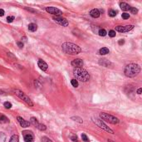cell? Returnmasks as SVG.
Returning <instances> with one entry per match:
<instances>
[{"label": "cell", "mask_w": 142, "mask_h": 142, "mask_svg": "<svg viewBox=\"0 0 142 142\" xmlns=\"http://www.w3.org/2000/svg\"><path fill=\"white\" fill-rule=\"evenodd\" d=\"M62 49L63 52L69 55H77L81 52V48L72 42H64L62 45Z\"/></svg>", "instance_id": "1"}, {"label": "cell", "mask_w": 142, "mask_h": 142, "mask_svg": "<svg viewBox=\"0 0 142 142\" xmlns=\"http://www.w3.org/2000/svg\"><path fill=\"white\" fill-rule=\"evenodd\" d=\"M73 75L75 76L76 80H79L82 82H87L91 79L89 72L83 67H74Z\"/></svg>", "instance_id": "2"}, {"label": "cell", "mask_w": 142, "mask_h": 142, "mask_svg": "<svg viewBox=\"0 0 142 142\" xmlns=\"http://www.w3.org/2000/svg\"><path fill=\"white\" fill-rule=\"evenodd\" d=\"M140 72V65L136 63H130L125 67L124 73L127 77H135Z\"/></svg>", "instance_id": "3"}, {"label": "cell", "mask_w": 142, "mask_h": 142, "mask_svg": "<svg viewBox=\"0 0 142 142\" xmlns=\"http://www.w3.org/2000/svg\"><path fill=\"white\" fill-rule=\"evenodd\" d=\"M100 117L102 121H105L106 122H109L110 124L113 125H117L119 122H120V120L116 117V116L110 115L108 113H105V112H101L100 113Z\"/></svg>", "instance_id": "4"}, {"label": "cell", "mask_w": 142, "mask_h": 142, "mask_svg": "<svg viewBox=\"0 0 142 142\" xmlns=\"http://www.w3.org/2000/svg\"><path fill=\"white\" fill-rule=\"evenodd\" d=\"M13 92L16 94V96H18V97L21 99V100H22V101L25 102V103L27 105V106H29L30 107H33V102L32 101V100H31V99L28 97V96L26 94H25L24 92H22V91L18 90V89L14 90Z\"/></svg>", "instance_id": "5"}, {"label": "cell", "mask_w": 142, "mask_h": 142, "mask_svg": "<svg viewBox=\"0 0 142 142\" xmlns=\"http://www.w3.org/2000/svg\"><path fill=\"white\" fill-rule=\"evenodd\" d=\"M92 121L94 122V123L99 127V128L102 129L106 132H109V133H110V134H114V130L110 129L109 126H107V125L101 119H93Z\"/></svg>", "instance_id": "6"}, {"label": "cell", "mask_w": 142, "mask_h": 142, "mask_svg": "<svg viewBox=\"0 0 142 142\" xmlns=\"http://www.w3.org/2000/svg\"><path fill=\"white\" fill-rule=\"evenodd\" d=\"M30 123L32 124V125H33V126H35L37 129H38L39 130H41V131H44V130H47V126H45V125H43V124L39 123L38 121V119H37L36 117H31Z\"/></svg>", "instance_id": "7"}, {"label": "cell", "mask_w": 142, "mask_h": 142, "mask_svg": "<svg viewBox=\"0 0 142 142\" xmlns=\"http://www.w3.org/2000/svg\"><path fill=\"white\" fill-rule=\"evenodd\" d=\"M52 19L56 22V23L61 25V26H62V27H67L68 24H69V22H68V21L67 20V19L65 18H62V17H61V16H59V17L58 16H54L52 18Z\"/></svg>", "instance_id": "8"}, {"label": "cell", "mask_w": 142, "mask_h": 142, "mask_svg": "<svg viewBox=\"0 0 142 142\" xmlns=\"http://www.w3.org/2000/svg\"><path fill=\"white\" fill-rule=\"evenodd\" d=\"M22 135L25 142H34V135L32 131L29 130H24L22 131Z\"/></svg>", "instance_id": "9"}, {"label": "cell", "mask_w": 142, "mask_h": 142, "mask_svg": "<svg viewBox=\"0 0 142 142\" xmlns=\"http://www.w3.org/2000/svg\"><path fill=\"white\" fill-rule=\"evenodd\" d=\"M45 10H46L48 13L52 14V15H54V16H58L59 17L62 14V11L60 9H58V8H55V7H47L46 8H45Z\"/></svg>", "instance_id": "10"}, {"label": "cell", "mask_w": 142, "mask_h": 142, "mask_svg": "<svg viewBox=\"0 0 142 142\" xmlns=\"http://www.w3.org/2000/svg\"><path fill=\"white\" fill-rule=\"evenodd\" d=\"M134 25H125V26H117L116 27V31L119 33H128L134 28Z\"/></svg>", "instance_id": "11"}, {"label": "cell", "mask_w": 142, "mask_h": 142, "mask_svg": "<svg viewBox=\"0 0 142 142\" xmlns=\"http://www.w3.org/2000/svg\"><path fill=\"white\" fill-rule=\"evenodd\" d=\"M17 120H18L19 125H20L22 128H27V127H28L31 125L29 121H25L23 118L21 117V116H18V117H17Z\"/></svg>", "instance_id": "12"}, {"label": "cell", "mask_w": 142, "mask_h": 142, "mask_svg": "<svg viewBox=\"0 0 142 142\" xmlns=\"http://www.w3.org/2000/svg\"><path fill=\"white\" fill-rule=\"evenodd\" d=\"M99 64L105 67H113V66H114V64L108 61L107 59H100L99 60Z\"/></svg>", "instance_id": "13"}, {"label": "cell", "mask_w": 142, "mask_h": 142, "mask_svg": "<svg viewBox=\"0 0 142 142\" xmlns=\"http://www.w3.org/2000/svg\"><path fill=\"white\" fill-rule=\"evenodd\" d=\"M71 64H72V66L74 67H82L84 65V62L80 58H76L71 62Z\"/></svg>", "instance_id": "14"}, {"label": "cell", "mask_w": 142, "mask_h": 142, "mask_svg": "<svg viewBox=\"0 0 142 142\" xmlns=\"http://www.w3.org/2000/svg\"><path fill=\"white\" fill-rule=\"evenodd\" d=\"M38 65L39 68H40L42 72H46V71L47 70V68H48L47 64L43 60H42V59H39V60H38Z\"/></svg>", "instance_id": "15"}, {"label": "cell", "mask_w": 142, "mask_h": 142, "mask_svg": "<svg viewBox=\"0 0 142 142\" xmlns=\"http://www.w3.org/2000/svg\"><path fill=\"white\" fill-rule=\"evenodd\" d=\"M101 15V13H100V10L97 9V8H94V9L91 10L90 12V16L92 17V18H98Z\"/></svg>", "instance_id": "16"}, {"label": "cell", "mask_w": 142, "mask_h": 142, "mask_svg": "<svg viewBox=\"0 0 142 142\" xmlns=\"http://www.w3.org/2000/svg\"><path fill=\"white\" fill-rule=\"evenodd\" d=\"M120 7L123 11H128V10H130V6L129 4H127L126 3H123V2L120 4Z\"/></svg>", "instance_id": "17"}, {"label": "cell", "mask_w": 142, "mask_h": 142, "mask_svg": "<svg viewBox=\"0 0 142 142\" xmlns=\"http://www.w3.org/2000/svg\"><path fill=\"white\" fill-rule=\"evenodd\" d=\"M110 52V50L107 47H101L100 50H99V53L101 55H106Z\"/></svg>", "instance_id": "18"}, {"label": "cell", "mask_w": 142, "mask_h": 142, "mask_svg": "<svg viewBox=\"0 0 142 142\" xmlns=\"http://www.w3.org/2000/svg\"><path fill=\"white\" fill-rule=\"evenodd\" d=\"M37 29H38V26H37V24L35 23H30L28 25V30L30 31V32H36Z\"/></svg>", "instance_id": "19"}, {"label": "cell", "mask_w": 142, "mask_h": 142, "mask_svg": "<svg viewBox=\"0 0 142 142\" xmlns=\"http://www.w3.org/2000/svg\"><path fill=\"white\" fill-rule=\"evenodd\" d=\"M9 120L8 119V117L4 115H0V123L4 124V123H8Z\"/></svg>", "instance_id": "20"}, {"label": "cell", "mask_w": 142, "mask_h": 142, "mask_svg": "<svg viewBox=\"0 0 142 142\" xmlns=\"http://www.w3.org/2000/svg\"><path fill=\"white\" fill-rule=\"evenodd\" d=\"M9 142H19V136L18 135H13L9 139Z\"/></svg>", "instance_id": "21"}, {"label": "cell", "mask_w": 142, "mask_h": 142, "mask_svg": "<svg viewBox=\"0 0 142 142\" xmlns=\"http://www.w3.org/2000/svg\"><path fill=\"white\" fill-rule=\"evenodd\" d=\"M99 34V36H101V37H105L107 34V32L106 31V29H104V28H100L98 31V33Z\"/></svg>", "instance_id": "22"}, {"label": "cell", "mask_w": 142, "mask_h": 142, "mask_svg": "<svg viewBox=\"0 0 142 142\" xmlns=\"http://www.w3.org/2000/svg\"><path fill=\"white\" fill-rule=\"evenodd\" d=\"M71 119H72V120H73L74 121L78 122V123H80V124L83 123V120H82V118L79 117V116H72V117L71 118Z\"/></svg>", "instance_id": "23"}, {"label": "cell", "mask_w": 142, "mask_h": 142, "mask_svg": "<svg viewBox=\"0 0 142 142\" xmlns=\"http://www.w3.org/2000/svg\"><path fill=\"white\" fill-rule=\"evenodd\" d=\"M6 139H7L6 135L3 132H0V142H5L6 141Z\"/></svg>", "instance_id": "24"}, {"label": "cell", "mask_w": 142, "mask_h": 142, "mask_svg": "<svg viewBox=\"0 0 142 142\" xmlns=\"http://www.w3.org/2000/svg\"><path fill=\"white\" fill-rule=\"evenodd\" d=\"M116 13H117V12H116V11L114 10V9H110V10H109V12H108L109 16H110V17H111V18H114V17H116Z\"/></svg>", "instance_id": "25"}, {"label": "cell", "mask_w": 142, "mask_h": 142, "mask_svg": "<svg viewBox=\"0 0 142 142\" xmlns=\"http://www.w3.org/2000/svg\"><path fill=\"white\" fill-rule=\"evenodd\" d=\"M71 84L72 85V87H78L79 86V83H78V81L77 80H76V79H72V81H71Z\"/></svg>", "instance_id": "26"}, {"label": "cell", "mask_w": 142, "mask_h": 142, "mask_svg": "<svg viewBox=\"0 0 142 142\" xmlns=\"http://www.w3.org/2000/svg\"><path fill=\"white\" fill-rule=\"evenodd\" d=\"M4 106L6 109H10V108H12V103H10L9 101H5L4 103Z\"/></svg>", "instance_id": "27"}, {"label": "cell", "mask_w": 142, "mask_h": 142, "mask_svg": "<svg viewBox=\"0 0 142 142\" xmlns=\"http://www.w3.org/2000/svg\"><path fill=\"white\" fill-rule=\"evenodd\" d=\"M41 140H42V142H53L50 138L47 137V136H42Z\"/></svg>", "instance_id": "28"}, {"label": "cell", "mask_w": 142, "mask_h": 142, "mask_svg": "<svg viewBox=\"0 0 142 142\" xmlns=\"http://www.w3.org/2000/svg\"><path fill=\"white\" fill-rule=\"evenodd\" d=\"M81 139H82V141H84V142H90L89 139H88L87 135L86 134H82L81 135Z\"/></svg>", "instance_id": "29"}, {"label": "cell", "mask_w": 142, "mask_h": 142, "mask_svg": "<svg viewBox=\"0 0 142 142\" xmlns=\"http://www.w3.org/2000/svg\"><path fill=\"white\" fill-rule=\"evenodd\" d=\"M130 13H131L132 14H137V13H138V9H137V8H133V7H130Z\"/></svg>", "instance_id": "30"}, {"label": "cell", "mask_w": 142, "mask_h": 142, "mask_svg": "<svg viewBox=\"0 0 142 142\" xmlns=\"http://www.w3.org/2000/svg\"><path fill=\"white\" fill-rule=\"evenodd\" d=\"M108 34H109V36L110 37V38H115L116 35V31H114V30H110Z\"/></svg>", "instance_id": "31"}, {"label": "cell", "mask_w": 142, "mask_h": 142, "mask_svg": "<svg viewBox=\"0 0 142 142\" xmlns=\"http://www.w3.org/2000/svg\"><path fill=\"white\" fill-rule=\"evenodd\" d=\"M71 140H72V142H80L78 140V138H77V136L75 135H73L71 136Z\"/></svg>", "instance_id": "32"}, {"label": "cell", "mask_w": 142, "mask_h": 142, "mask_svg": "<svg viewBox=\"0 0 142 142\" xmlns=\"http://www.w3.org/2000/svg\"><path fill=\"white\" fill-rule=\"evenodd\" d=\"M121 17H122V18H123V19H128L130 18V14L127 13H122Z\"/></svg>", "instance_id": "33"}, {"label": "cell", "mask_w": 142, "mask_h": 142, "mask_svg": "<svg viewBox=\"0 0 142 142\" xmlns=\"http://www.w3.org/2000/svg\"><path fill=\"white\" fill-rule=\"evenodd\" d=\"M14 18H14L13 16H8V17H7V22H13Z\"/></svg>", "instance_id": "34"}, {"label": "cell", "mask_w": 142, "mask_h": 142, "mask_svg": "<svg viewBox=\"0 0 142 142\" xmlns=\"http://www.w3.org/2000/svg\"><path fill=\"white\" fill-rule=\"evenodd\" d=\"M25 9L27 10V11H29V12H31V13H35L38 12V11L34 10V9H33V8H27V7H25Z\"/></svg>", "instance_id": "35"}, {"label": "cell", "mask_w": 142, "mask_h": 142, "mask_svg": "<svg viewBox=\"0 0 142 142\" xmlns=\"http://www.w3.org/2000/svg\"><path fill=\"white\" fill-rule=\"evenodd\" d=\"M7 55H8V56H9V58H12L13 59H16V56H14V55L13 54V53H11V52H8V53H7Z\"/></svg>", "instance_id": "36"}, {"label": "cell", "mask_w": 142, "mask_h": 142, "mask_svg": "<svg viewBox=\"0 0 142 142\" xmlns=\"http://www.w3.org/2000/svg\"><path fill=\"white\" fill-rule=\"evenodd\" d=\"M17 44H18V46L20 48L23 47V43H22V42H17Z\"/></svg>", "instance_id": "37"}, {"label": "cell", "mask_w": 142, "mask_h": 142, "mask_svg": "<svg viewBox=\"0 0 142 142\" xmlns=\"http://www.w3.org/2000/svg\"><path fill=\"white\" fill-rule=\"evenodd\" d=\"M4 15V10L3 8H0V17H3Z\"/></svg>", "instance_id": "38"}, {"label": "cell", "mask_w": 142, "mask_h": 142, "mask_svg": "<svg viewBox=\"0 0 142 142\" xmlns=\"http://www.w3.org/2000/svg\"><path fill=\"white\" fill-rule=\"evenodd\" d=\"M118 43H119V45H123L125 43V40L124 39H121V40L118 42Z\"/></svg>", "instance_id": "39"}, {"label": "cell", "mask_w": 142, "mask_h": 142, "mask_svg": "<svg viewBox=\"0 0 142 142\" xmlns=\"http://www.w3.org/2000/svg\"><path fill=\"white\" fill-rule=\"evenodd\" d=\"M141 92H142V88H139V89L137 90V94L138 95H140L141 94Z\"/></svg>", "instance_id": "40"}, {"label": "cell", "mask_w": 142, "mask_h": 142, "mask_svg": "<svg viewBox=\"0 0 142 142\" xmlns=\"http://www.w3.org/2000/svg\"><path fill=\"white\" fill-rule=\"evenodd\" d=\"M4 91H2V90H0V95H4Z\"/></svg>", "instance_id": "41"}, {"label": "cell", "mask_w": 142, "mask_h": 142, "mask_svg": "<svg viewBox=\"0 0 142 142\" xmlns=\"http://www.w3.org/2000/svg\"><path fill=\"white\" fill-rule=\"evenodd\" d=\"M22 40H23V41H27V38H26V37H23V38H22Z\"/></svg>", "instance_id": "42"}, {"label": "cell", "mask_w": 142, "mask_h": 142, "mask_svg": "<svg viewBox=\"0 0 142 142\" xmlns=\"http://www.w3.org/2000/svg\"><path fill=\"white\" fill-rule=\"evenodd\" d=\"M107 141H108V142H115V141H113L111 140H110V139H108V140H107Z\"/></svg>", "instance_id": "43"}]
</instances>
